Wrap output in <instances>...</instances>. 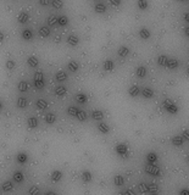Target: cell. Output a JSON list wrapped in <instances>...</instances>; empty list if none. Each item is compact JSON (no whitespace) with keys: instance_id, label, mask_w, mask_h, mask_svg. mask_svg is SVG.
I'll return each instance as SVG.
<instances>
[{"instance_id":"25","label":"cell","mask_w":189,"mask_h":195,"mask_svg":"<svg viewBox=\"0 0 189 195\" xmlns=\"http://www.w3.org/2000/svg\"><path fill=\"white\" fill-rule=\"evenodd\" d=\"M44 121L48 123V124H52L54 122L56 121V116L54 114H46L45 117H44Z\"/></svg>"},{"instance_id":"42","label":"cell","mask_w":189,"mask_h":195,"mask_svg":"<svg viewBox=\"0 0 189 195\" xmlns=\"http://www.w3.org/2000/svg\"><path fill=\"white\" fill-rule=\"evenodd\" d=\"M167 59H168V58L166 56V55H160V56L158 58V64H159L160 66H165Z\"/></svg>"},{"instance_id":"5","label":"cell","mask_w":189,"mask_h":195,"mask_svg":"<svg viewBox=\"0 0 189 195\" xmlns=\"http://www.w3.org/2000/svg\"><path fill=\"white\" fill-rule=\"evenodd\" d=\"M61 179H62V172L61 171H59V170L52 171V173H51V180L52 182H60Z\"/></svg>"},{"instance_id":"32","label":"cell","mask_w":189,"mask_h":195,"mask_svg":"<svg viewBox=\"0 0 189 195\" xmlns=\"http://www.w3.org/2000/svg\"><path fill=\"white\" fill-rule=\"evenodd\" d=\"M67 23H69V18H67V16H60L57 17V25L59 26H61V27H65L67 26Z\"/></svg>"},{"instance_id":"51","label":"cell","mask_w":189,"mask_h":195,"mask_svg":"<svg viewBox=\"0 0 189 195\" xmlns=\"http://www.w3.org/2000/svg\"><path fill=\"white\" fill-rule=\"evenodd\" d=\"M182 138H183L184 140H189V133H188V130H186V132H184L183 135H182Z\"/></svg>"},{"instance_id":"15","label":"cell","mask_w":189,"mask_h":195,"mask_svg":"<svg viewBox=\"0 0 189 195\" xmlns=\"http://www.w3.org/2000/svg\"><path fill=\"white\" fill-rule=\"evenodd\" d=\"M1 188H3V190H4L5 193H9V191H11V190L13 189V183L11 182V180H6V182L3 183Z\"/></svg>"},{"instance_id":"28","label":"cell","mask_w":189,"mask_h":195,"mask_svg":"<svg viewBox=\"0 0 189 195\" xmlns=\"http://www.w3.org/2000/svg\"><path fill=\"white\" fill-rule=\"evenodd\" d=\"M76 100L79 104H84V102H87V100H88V96H87L84 93H78L76 95Z\"/></svg>"},{"instance_id":"58","label":"cell","mask_w":189,"mask_h":195,"mask_svg":"<svg viewBox=\"0 0 189 195\" xmlns=\"http://www.w3.org/2000/svg\"><path fill=\"white\" fill-rule=\"evenodd\" d=\"M150 195H159V193H150Z\"/></svg>"},{"instance_id":"39","label":"cell","mask_w":189,"mask_h":195,"mask_svg":"<svg viewBox=\"0 0 189 195\" xmlns=\"http://www.w3.org/2000/svg\"><path fill=\"white\" fill-rule=\"evenodd\" d=\"M50 3L52 4V8H55V9H61L64 6L62 0H50Z\"/></svg>"},{"instance_id":"34","label":"cell","mask_w":189,"mask_h":195,"mask_svg":"<svg viewBox=\"0 0 189 195\" xmlns=\"http://www.w3.org/2000/svg\"><path fill=\"white\" fill-rule=\"evenodd\" d=\"M94 9H95V12H97V13H104V12L106 11V6H105V4L98 3Z\"/></svg>"},{"instance_id":"6","label":"cell","mask_w":189,"mask_h":195,"mask_svg":"<svg viewBox=\"0 0 189 195\" xmlns=\"http://www.w3.org/2000/svg\"><path fill=\"white\" fill-rule=\"evenodd\" d=\"M165 66H166L167 68H170V69H174V68L178 67V61H177L176 59H167Z\"/></svg>"},{"instance_id":"13","label":"cell","mask_w":189,"mask_h":195,"mask_svg":"<svg viewBox=\"0 0 189 195\" xmlns=\"http://www.w3.org/2000/svg\"><path fill=\"white\" fill-rule=\"evenodd\" d=\"M16 160H17V162L18 163H26L27 162V160H28V156H27L26 152H18L17 156H16Z\"/></svg>"},{"instance_id":"9","label":"cell","mask_w":189,"mask_h":195,"mask_svg":"<svg viewBox=\"0 0 189 195\" xmlns=\"http://www.w3.org/2000/svg\"><path fill=\"white\" fill-rule=\"evenodd\" d=\"M184 139L182 138V135H176V137H173V139H172V144L174 145V146H183V144H184Z\"/></svg>"},{"instance_id":"53","label":"cell","mask_w":189,"mask_h":195,"mask_svg":"<svg viewBox=\"0 0 189 195\" xmlns=\"http://www.w3.org/2000/svg\"><path fill=\"white\" fill-rule=\"evenodd\" d=\"M123 195H136V193H134L133 190H131V189H128V190H126L125 191V194Z\"/></svg>"},{"instance_id":"38","label":"cell","mask_w":189,"mask_h":195,"mask_svg":"<svg viewBox=\"0 0 189 195\" xmlns=\"http://www.w3.org/2000/svg\"><path fill=\"white\" fill-rule=\"evenodd\" d=\"M137 5H138V8L140 10H146L148 9V0H138L137 1Z\"/></svg>"},{"instance_id":"50","label":"cell","mask_w":189,"mask_h":195,"mask_svg":"<svg viewBox=\"0 0 189 195\" xmlns=\"http://www.w3.org/2000/svg\"><path fill=\"white\" fill-rule=\"evenodd\" d=\"M110 3L113 6H118V5H121V0H110Z\"/></svg>"},{"instance_id":"33","label":"cell","mask_w":189,"mask_h":195,"mask_svg":"<svg viewBox=\"0 0 189 195\" xmlns=\"http://www.w3.org/2000/svg\"><path fill=\"white\" fill-rule=\"evenodd\" d=\"M104 69L107 72H110L113 69V62L111 60H105L104 61Z\"/></svg>"},{"instance_id":"44","label":"cell","mask_w":189,"mask_h":195,"mask_svg":"<svg viewBox=\"0 0 189 195\" xmlns=\"http://www.w3.org/2000/svg\"><path fill=\"white\" fill-rule=\"evenodd\" d=\"M139 191H140L141 194L149 193V189H148V184H145V183H140V184H139Z\"/></svg>"},{"instance_id":"1","label":"cell","mask_w":189,"mask_h":195,"mask_svg":"<svg viewBox=\"0 0 189 195\" xmlns=\"http://www.w3.org/2000/svg\"><path fill=\"white\" fill-rule=\"evenodd\" d=\"M164 107L166 109V111L171 115H176L178 112V107L176 104H173L171 100H165L164 101Z\"/></svg>"},{"instance_id":"7","label":"cell","mask_w":189,"mask_h":195,"mask_svg":"<svg viewBox=\"0 0 189 195\" xmlns=\"http://www.w3.org/2000/svg\"><path fill=\"white\" fill-rule=\"evenodd\" d=\"M27 64H28L29 67L36 68V67H38V65H39V60H38L36 56H29L28 59H27Z\"/></svg>"},{"instance_id":"52","label":"cell","mask_w":189,"mask_h":195,"mask_svg":"<svg viewBox=\"0 0 189 195\" xmlns=\"http://www.w3.org/2000/svg\"><path fill=\"white\" fill-rule=\"evenodd\" d=\"M179 195H189V190L188 189H182L179 191Z\"/></svg>"},{"instance_id":"22","label":"cell","mask_w":189,"mask_h":195,"mask_svg":"<svg viewBox=\"0 0 189 195\" xmlns=\"http://www.w3.org/2000/svg\"><path fill=\"white\" fill-rule=\"evenodd\" d=\"M23 179H24V176H23L22 172L16 171L15 173H13V180H15V182L21 183V182H23Z\"/></svg>"},{"instance_id":"45","label":"cell","mask_w":189,"mask_h":195,"mask_svg":"<svg viewBox=\"0 0 189 195\" xmlns=\"http://www.w3.org/2000/svg\"><path fill=\"white\" fill-rule=\"evenodd\" d=\"M15 67H16V62L13 60H8V61H6V68H8V69L12 71Z\"/></svg>"},{"instance_id":"3","label":"cell","mask_w":189,"mask_h":195,"mask_svg":"<svg viewBox=\"0 0 189 195\" xmlns=\"http://www.w3.org/2000/svg\"><path fill=\"white\" fill-rule=\"evenodd\" d=\"M116 152L120 155V156H122V157H127V154H128V146L126 144H118L116 146Z\"/></svg>"},{"instance_id":"12","label":"cell","mask_w":189,"mask_h":195,"mask_svg":"<svg viewBox=\"0 0 189 195\" xmlns=\"http://www.w3.org/2000/svg\"><path fill=\"white\" fill-rule=\"evenodd\" d=\"M139 36H140L141 39L146 40L148 38H150L151 33H150V31L148 29V28H140V29H139Z\"/></svg>"},{"instance_id":"41","label":"cell","mask_w":189,"mask_h":195,"mask_svg":"<svg viewBox=\"0 0 189 195\" xmlns=\"http://www.w3.org/2000/svg\"><path fill=\"white\" fill-rule=\"evenodd\" d=\"M28 194H29V195H40V189H39L38 187L33 185L32 188H29V190H28Z\"/></svg>"},{"instance_id":"37","label":"cell","mask_w":189,"mask_h":195,"mask_svg":"<svg viewBox=\"0 0 189 195\" xmlns=\"http://www.w3.org/2000/svg\"><path fill=\"white\" fill-rule=\"evenodd\" d=\"M27 106V100H26V98H18L17 99V107L20 109H24Z\"/></svg>"},{"instance_id":"29","label":"cell","mask_w":189,"mask_h":195,"mask_svg":"<svg viewBox=\"0 0 189 195\" xmlns=\"http://www.w3.org/2000/svg\"><path fill=\"white\" fill-rule=\"evenodd\" d=\"M22 38L24 40H31L33 38V32L31 29H23L22 31Z\"/></svg>"},{"instance_id":"36","label":"cell","mask_w":189,"mask_h":195,"mask_svg":"<svg viewBox=\"0 0 189 195\" xmlns=\"http://www.w3.org/2000/svg\"><path fill=\"white\" fill-rule=\"evenodd\" d=\"M76 117H77V120H78V121L84 122V121L87 120V114H85V111H80V110H78V112H77Z\"/></svg>"},{"instance_id":"35","label":"cell","mask_w":189,"mask_h":195,"mask_svg":"<svg viewBox=\"0 0 189 195\" xmlns=\"http://www.w3.org/2000/svg\"><path fill=\"white\" fill-rule=\"evenodd\" d=\"M146 160H148V162H149V163H154V162H156L158 155L155 154V152H149V154L146 155Z\"/></svg>"},{"instance_id":"48","label":"cell","mask_w":189,"mask_h":195,"mask_svg":"<svg viewBox=\"0 0 189 195\" xmlns=\"http://www.w3.org/2000/svg\"><path fill=\"white\" fill-rule=\"evenodd\" d=\"M44 78V74L43 72H40V71H37L34 73V79H43Z\"/></svg>"},{"instance_id":"56","label":"cell","mask_w":189,"mask_h":195,"mask_svg":"<svg viewBox=\"0 0 189 195\" xmlns=\"http://www.w3.org/2000/svg\"><path fill=\"white\" fill-rule=\"evenodd\" d=\"M46 195H56V194L54 193V191H48V193H46Z\"/></svg>"},{"instance_id":"49","label":"cell","mask_w":189,"mask_h":195,"mask_svg":"<svg viewBox=\"0 0 189 195\" xmlns=\"http://www.w3.org/2000/svg\"><path fill=\"white\" fill-rule=\"evenodd\" d=\"M39 4L43 5V6H46L50 4V0H39Z\"/></svg>"},{"instance_id":"17","label":"cell","mask_w":189,"mask_h":195,"mask_svg":"<svg viewBox=\"0 0 189 195\" xmlns=\"http://www.w3.org/2000/svg\"><path fill=\"white\" fill-rule=\"evenodd\" d=\"M82 179H83V182H85V183L92 182V179H93L92 172H89V171H83V172H82Z\"/></svg>"},{"instance_id":"20","label":"cell","mask_w":189,"mask_h":195,"mask_svg":"<svg viewBox=\"0 0 189 195\" xmlns=\"http://www.w3.org/2000/svg\"><path fill=\"white\" fill-rule=\"evenodd\" d=\"M98 129H99V132H101L103 134H107V133L110 132V127L107 126L105 122H101L99 126H98Z\"/></svg>"},{"instance_id":"46","label":"cell","mask_w":189,"mask_h":195,"mask_svg":"<svg viewBox=\"0 0 189 195\" xmlns=\"http://www.w3.org/2000/svg\"><path fill=\"white\" fill-rule=\"evenodd\" d=\"M148 189H149V194H150V193H158V191H159V187L155 184V183H153V184L148 185Z\"/></svg>"},{"instance_id":"23","label":"cell","mask_w":189,"mask_h":195,"mask_svg":"<svg viewBox=\"0 0 189 195\" xmlns=\"http://www.w3.org/2000/svg\"><path fill=\"white\" fill-rule=\"evenodd\" d=\"M113 183H115L116 187H122L123 183H125V179H123V177L121 175H116L115 178H113Z\"/></svg>"},{"instance_id":"8","label":"cell","mask_w":189,"mask_h":195,"mask_svg":"<svg viewBox=\"0 0 189 195\" xmlns=\"http://www.w3.org/2000/svg\"><path fill=\"white\" fill-rule=\"evenodd\" d=\"M27 126H28V128H31V129L37 128L38 127L37 117H28V120H27Z\"/></svg>"},{"instance_id":"16","label":"cell","mask_w":189,"mask_h":195,"mask_svg":"<svg viewBox=\"0 0 189 195\" xmlns=\"http://www.w3.org/2000/svg\"><path fill=\"white\" fill-rule=\"evenodd\" d=\"M136 74H137V77H138V78H144L145 76H146V68L143 67V66L137 67V69H136Z\"/></svg>"},{"instance_id":"11","label":"cell","mask_w":189,"mask_h":195,"mask_svg":"<svg viewBox=\"0 0 189 195\" xmlns=\"http://www.w3.org/2000/svg\"><path fill=\"white\" fill-rule=\"evenodd\" d=\"M128 93H130L131 96L137 98V96L140 94V88H139L138 86H132L130 89H128Z\"/></svg>"},{"instance_id":"47","label":"cell","mask_w":189,"mask_h":195,"mask_svg":"<svg viewBox=\"0 0 189 195\" xmlns=\"http://www.w3.org/2000/svg\"><path fill=\"white\" fill-rule=\"evenodd\" d=\"M57 23V17L56 16H49L48 18V25L49 26H54V25H56Z\"/></svg>"},{"instance_id":"19","label":"cell","mask_w":189,"mask_h":195,"mask_svg":"<svg viewBox=\"0 0 189 195\" xmlns=\"http://www.w3.org/2000/svg\"><path fill=\"white\" fill-rule=\"evenodd\" d=\"M17 88H18V90L21 93H24V92H27L28 90V88H29V86H28V83H27L26 81H21L17 84Z\"/></svg>"},{"instance_id":"59","label":"cell","mask_w":189,"mask_h":195,"mask_svg":"<svg viewBox=\"0 0 189 195\" xmlns=\"http://www.w3.org/2000/svg\"><path fill=\"white\" fill-rule=\"evenodd\" d=\"M1 107H3V104H1V102H0V109H1Z\"/></svg>"},{"instance_id":"57","label":"cell","mask_w":189,"mask_h":195,"mask_svg":"<svg viewBox=\"0 0 189 195\" xmlns=\"http://www.w3.org/2000/svg\"><path fill=\"white\" fill-rule=\"evenodd\" d=\"M184 29H186V31H184V32H186V36H188V34H189V28L187 27V28H184Z\"/></svg>"},{"instance_id":"40","label":"cell","mask_w":189,"mask_h":195,"mask_svg":"<svg viewBox=\"0 0 189 195\" xmlns=\"http://www.w3.org/2000/svg\"><path fill=\"white\" fill-rule=\"evenodd\" d=\"M77 112H78V109L76 106H70L69 109H67V114H69V116H71V117H76Z\"/></svg>"},{"instance_id":"26","label":"cell","mask_w":189,"mask_h":195,"mask_svg":"<svg viewBox=\"0 0 189 195\" xmlns=\"http://www.w3.org/2000/svg\"><path fill=\"white\" fill-rule=\"evenodd\" d=\"M39 36L43 37V38H46L50 36V28L49 27H42V28L39 29Z\"/></svg>"},{"instance_id":"4","label":"cell","mask_w":189,"mask_h":195,"mask_svg":"<svg viewBox=\"0 0 189 195\" xmlns=\"http://www.w3.org/2000/svg\"><path fill=\"white\" fill-rule=\"evenodd\" d=\"M28 20H29V15H28V12L22 11V12H20V13H18V16H17V21H18L20 23H26V22H28Z\"/></svg>"},{"instance_id":"43","label":"cell","mask_w":189,"mask_h":195,"mask_svg":"<svg viewBox=\"0 0 189 195\" xmlns=\"http://www.w3.org/2000/svg\"><path fill=\"white\" fill-rule=\"evenodd\" d=\"M34 87L37 89H43L44 88V79H34Z\"/></svg>"},{"instance_id":"18","label":"cell","mask_w":189,"mask_h":195,"mask_svg":"<svg viewBox=\"0 0 189 195\" xmlns=\"http://www.w3.org/2000/svg\"><path fill=\"white\" fill-rule=\"evenodd\" d=\"M141 94H143V96L146 98V99H151L154 96V90L151 88H144L141 90Z\"/></svg>"},{"instance_id":"14","label":"cell","mask_w":189,"mask_h":195,"mask_svg":"<svg viewBox=\"0 0 189 195\" xmlns=\"http://www.w3.org/2000/svg\"><path fill=\"white\" fill-rule=\"evenodd\" d=\"M67 43H69L70 45H72V46H76L79 43V39H78V37L76 36V34H71V36L67 38Z\"/></svg>"},{"instance_id":"21","label":"cell","mask_w":189,"mask_h":195,"mask_svg":"<svg viewBox=\"0 0 189 195\" xmlns=\"http://www.w3.org/2000/svg\"><path fill=\"white\" fill-rule=\"evenodd\" d=\"M67 68H69L71 72H76L77 69L79 68V65H78V62H77V61L72 60V61L69 62V65H67Z\"/></svg>"},{"instance_id":"60","label":"cell","mask_w":189,"mask_h":195,"mask_svg":"<svg viewBox=\"0 0 189 195\" xmlns=\"http://www.w3.org/2000/svg\"><path fill=\"white\" fill-rule=\"evenodd\" d=\"M177 1H186V0H177Z\"/></svg>"},{"instance_id":"2","label":"cell","mask_w":189,"mask_h":195,"mask_svg":"<svg viewBox=\"0 0 189 195\" xmlns=\"http://www.w3.org/2000/svg\"><path fill=\"white\" fill-rule=\"evenodd\" d=\"M145 172L148 175H150L153 177H159L160 176V168L158 166H155L154 163H149L148 166H145Z\"/></svg>"},{"instance_id":"31","label":"cell","mask_w":189,"mask_h":195,"mask_svg":"<svg viewBox=\"0 0 189 195\" xmlns=\"http://www.w3.org/2000/svg\"><path fill=\"white\" fill-rule=\"evenodd\" d=\"M55 78H56L57 82H64V81L67 79V74H66V72H64V71H59V72L56 73V76H55Z\"/></svg>"},{"instance_id":"27","label":"cell","mask_w":189,"mask_h":195,"mask_svg":"<svg viewBox=\"0 0 189 195\" xmlns=\"http://www.w3.org/2000/svg\"><path fill=\"white\" fill-rule=\"evenodd\" d=\"M118 55H120L121 58L128 56V55H130V49H128L127 46H121V48L118 49Z\"/></svg>"},{"instance_id":"24","label":"cell","mask_w":189,"mask_h":195,"mask_svg":"<svg viewBox=\"0 0 189 195\" xmlns=\"http://www.w3.org/2000/svg\"><path fill=\"white\" fill-rule=\"evenodd\" d=\"M92 117L94 118V120H97V121H101V120H103V117H104V114L101 112L100 110H94L92 112Z\"/></svg>"},{"instance_id":"10","label":"cell","mask_w":189,"mask_h":195,"mask_svg":"<svg viewBox=\"0 0 189 195\" xmlns=\"http://www.w3.org/2000/svg\"><path fill=\"white\" fill-rule=\"evenodd\" d=\"M67 93V88L66 87H62V86H59L55 88V94L59 96V98H64Z\"/></svg>"},{"instance_id":"55","label":"cell","mask_w":189,"mask_h":195,"mask_svg":"<svg viewBox=\"0 0 189 195\" xmlns=\"http://www.w3.org/2000/svg\"><path fill=\"white\" fill-rule=\"evenodd\" d=\"M184 21H187V22L189 21V15H188V12H187L186 15H184Z\"/></svg>"},{"instance_id":"30","label":"cell","mask_w":189,"mask_h":195,"mask_svg":"<svg viewBox=\"0 0 189 195\" xmlns=\"http://www.w3.org/2000/svg\"><path fill=\"white\" fill-rule=\"evenodd\" d=\"M36 106H37V109H39V110H44V109L48 107V102H46L45 100H43V99H39V100H37V102H36Z\"/></svg>"},{"instance_id":"54","label":"cell","mask_w":189,"mask_h":195,"mask_svg":"<svg viewBox=\"0 0 189 195\" xmlns=\"http://www.w3.org/2000/svg\"><path fill=\"white\" fill-rule=\"evenodd\" d=\"M3 40H4V33L0 32V41H3Z\"/></svg>"}]
</instances>
